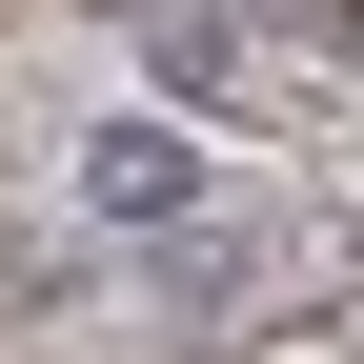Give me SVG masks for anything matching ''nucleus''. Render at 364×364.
Listing matches in <instances>:
<instances>
[{
    "mask_svg": "<svg viewBox=\"0 0 364 364\" xmlns=\"http://www.w3.org/2000/svg\"><path fill=\"white\" fill-rule=\"evenodd\" d=\"M81 203L102 223H182L203 203V142H182V122H102V142H81Z\"/></svg>",
    "mask_w": 364,
    "mask_h": 364,
    "instance_id": "f257e3e1",
    "label": "nucleus"
}]
</instances>
